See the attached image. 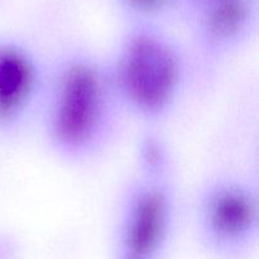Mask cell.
Returning <instances> with one entry per match:
<instances>
[{
    "mask_svg": "<svg viewBox=\"0 0 259 259\" xmlns=\"http://www.w3.org/2000/svg\"><path fill=\"white\" fill-rule=\"evenodd\" d=\"M105 61L124 114L159 123L181 101L189 75L187 58L163 34L149 29L129 33Z\"/></svg>",
    "mask_w": 259,
    "mask_h": 259,
    "instance_id": "cell-2",
    "label": "cell"
},
{
    "mask_svg": "<svg viewBox=\"0 0 259 259\" xmlns=\"http://www.w3.org/2000/svg\"><path fill=\"white\" fill-rule=\"evenodd\" d=\"M250 0H210L200 19V45L205 57H227L249 29Z\"/></svg>",
    "mask_w": 259,
    "mask_h": 259,
    "instance_id": "cell-6",
    "label": "cell"
},
{
    "mask_svg": "<svg viewBox=\"0 0 259 259\" xmlns=\"http://www.w3.org/2000/svg\"><path fill=\"white\" fill-rule=\"evenodd\" d=\"M134 9L141 12H154L166 3V0H126Z\"/></svg>",
    "mask_w": 259,
    "mask_h": 259,
    "instance_id": "cell-7",
    "label": "cell"
},
{
    "mask_svg": "<svg viewBox=\"0 0 259 259\" xmlns=\"http://www.w3.org/2000/svg\"><path fill=\"white\" fill-rule=\"evenodd\" d=\"M47 67L28 46L0 42V134H17L38 116Z\"/></svg>",
    "mask_w": 259,
    "mask_h": 259,
    "instance_id": "cell-5",
    "label": "cell"
},
{
    "mask_svg": "<svg viewBox=\"0 0 259 259\" xmlns=\"http://www.w3.org/2000/svg\"><path fill=\"white\" fill-rule=\"evenodd\" d=\"M194 224L197 239L218 259L242 257L259 237V192L247 177H210L195 199Z\"/></svg>",
    "mask_w": 259,
    "mask_h": 259,
    "instance_id": "cell-4",
    "label": "cell"
},
{
    "mask_svg": "<svg viewBox=\"0 0 259 259\" xmlns=\"http://www.w3.org/2000/svg\"><path fill=\"white\" fill-rule=\"evenodd\" d=\"M176 220V192L167 156H141L116 210L111 259H164Z\"/></svg>",
    "mask_w": 259,
    "mask_h": 259,
    "instance_id": "cell-3",
    "label": "cell"
},
{
    "mask_svg": "<svg viewBox=\"0 0 259 259\" xmlns=\"http://www.w3.org/2000/svg\"><path fill=\"white\" fill-rule=\"evenodd\" d=\"M123 114L105 60L71 52L48 65L38 118L43 139L58 159L83 164L98 158Z\"/></svg>",
    "mask_w": 259,
    "mask_h": 259,
    "instance_id": "cell-1",
    "label": "cell"
}]
</instances>
